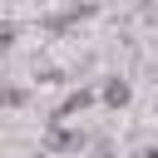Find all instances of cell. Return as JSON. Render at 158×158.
I'll list each match as a JSON object with an SVG mask.
<instances>
[{
	"label": "cell",
	"mask_w": 158,
	"mask_h": 158,
	"mask_svg": "<svg viewBox=\"0 0 158 158\" xmlns=\"http://www.w3.org/2000/svg\"><path fill=\"white\" fill-rule=\"evenodd\" d=\"M128 94H133V89H128V79H123V74H109V79H104V89H99V99H104L109 109H123V104H128Z\"/></svg>",
	"instance_id": "3"
},
{
	"label": "cell",
	"mask_w": 158,
	"mask_h": 158,
	"mask_svg": "<svg viewBox=\"0 0 158 158\" xmlns=\"http://www.w3.org/2000/svg\"><path fill=\"white\" fill-rule=\"evenodd\" d=\"M89 104H94V94H89V89H74V94H64V104H59V109L49 114V123H64V118H74V114H84Z\"/></svg>",
	"instance_id": "2"
},
{
	"label": "cell",
	"mask_w": 158,
	"mask_h": 158,
	"mask_svg": "<svg viewBox=\"0 0 158 158\" xmlns=\"http://www.w3.org/2000/svg\"><path fill=\"white\" fill-rule=\"evenodd\" d=\"M143 158H158V148H148V153H143Z\"/></svg>",
	"instance_id": "4"
},
{
	"label": "cell",
	"mask_w": 158,
	"mask_h": 158,
	"mask_svg": "<svg viewBox=\"0 0 158 158\" xmlns=\"http://www.w3.org/2000/svg\"><path fill=\"white\" fill-rule=\"evenodd\" d=\"M44 143H49L54 153H79V148H84V128H64V123H49Z\"/></svg>",
	"instance_id": "1"
}]
</instances>
